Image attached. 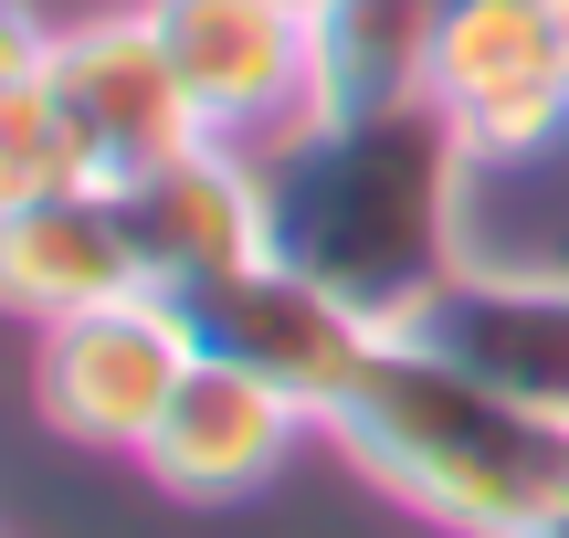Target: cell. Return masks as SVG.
Returning <instances> with one entry per match:
<instances>
[{
    "instance_id": "4fadbf2b",
    "label": "cell",
    "mask_w": 569,
    "mask_h": 538,
    "mask_svg": "<svg viewBox=\"0 0 569 538\" xmlns=\"http://www.w3.org/2000/svg\"><path fill=\"white\" fill-rule=\"evenodd\" d=\"M96 180V159H84L74 117L53 106V84H21V96H0V211H32L53 201V190H84Z\"/></svg>"
},
{
    "instance_id": "3957f363",
    "label": "cell",
    "mask_w": 569,
    "mask_h": 538,
    "mask_svg": "<svg viewBox=\"0 0 569 538\" xmlns=\"http://www.w3.org/2000/svg\"><path fill=\"white\" fill-rule=\"evenodd\" d=\"M190 370H201V328L159 286L117 296V307H84L32 338V401L84 455H148V434L190 391Z\"/></svg>"
},
{
    "instance_id": "2e32d148",
    "label": "cell",
    "mask_w": 569,
    "mask_h": 538,
    "mask_svg": "<svg viewBox=\"0 0 569 538\" xmlns=\"http://www.w3.org/2000/svg\"><path fill=\"white\" fill-rule=\"evenodd\" d=\"M538 538H569V507H559V518H549V528H538Z\"/></svg>"
},
{
    "instance_id": "52a82bcc",
    "label": "cell",
    "mask_w": 569,
    "mask_h": 538,
    "mask_svg": "<svg viewBox=\"0 0 569 538\" xmlns=\"http://www.w3.org/2000/svg\"><path fill=\"white\" fill-rule=\"evenodd\" d=\"M190 328H201V359H222V370H243V380H264V391H284L306 422H327V401L359 380V359H369V317H348L327 286H306L296 265H243L232 286H211V296H190Z\"/></svg>"
},
{
    "instance_id": "7c38bea8",
    "label": "cell",
    "mask_w": 569,
    "mask_h": 538,
    "mask_svg": "<svg viewBox=\"0 0 569 538\" xmlns=\"http://www.w3.org/2000/svg\"><path fill=\"white\" fill-rule=\"evenodd\" d=\"M453 0H327L317 11V117L432 96V42Z\"/></svg>"
},
{
    "instance_id": "8992f818",
    "label": "cell",
    "mask_w": 569,
    "mask_h": 538,
    "mask_svg": "<svg viewBox=\"0 0 569 538\" xmlns=\"http://www.w3.org/2000/svg\"><path fill=\"white\" fill-rule=\"evenodd\" d=\"M127 232H138V265L159 296H211L232 286L243 265L274 253V201H264V148H222V138H190L180 159L117 180Z\"/></svg>"
},
{
    "instance_id": "30bf717a",
    "label": "cell",
    "mask_w": 569,
    "mask_h": 538,
    "mask_svg": "<svg viewBox=\"0 0 569 538\" xmlns=\"http://www.w3.org/2000/svg\"><path fill=\"white\" fill-rule=\"evenodd\" d=\"M138 286H148V265H138V232H127L117 180L53 190V201H32V211H0V317L63 328V317L117 307V296H138Z\"/></svg>"
},
{
    "instance_id": "6da1fadb",
    "label": "cell",
    "mask_w": 569,
    "mask_h": 538,
    "mask_svg": "<svg viewBox=\"0 0 569 538\" xmlns=\"http://www.w3.org/2000/svg\"><path fill=\"white\" fill-rule=\"evenodd\" d=\"M465 169L475 159L432 96L284 127L264 148L274 265L369 328H422V307L465 275Z\"/></svg>"
},
{
    "instance_id": "e0dca14e",
    "label": "cell",
    "mask_w": 569,
    "mask_h": 538,
    "mask_svg": "<svg viewBox=\"0 0 569 538\" xmlns=\"http://www.w3.org/2000/svg\"><path fill=\"white\" fill-rule=\"evenodd\" d=\"M284 11H306V21H317V11H327V0H284Z\"/></svg>"
},
{
    "instance_id": "8fae6325",
    "label": "cell",
    "mask_w": 569,
    "mask_h": 538,
    "mask_svg": "<svg viewBox=\"0 0 569 538\" xmlns=\"http://www.w3.org/2000/svg\"><path fill=\"white\" fill-rule=\"evenodd\" d=\"M296 434H306V412H296L284 391L222 370V359H201L190 391L169 401V422L148 434L138 465H148V486L180 497V507H232V497H253V486L296 455Z\"/></svg>"
},
{
    "instance_id": "9c48e42d",
    "label": "cell",
    "mask_w": 569,
    "mask_h": 538,
    "mask_svg": "<svg viewBox=\"0 0 569 538\" xmlns=\"http://www.w3.org/2000/svg\"><path fill=\"white\" fill-rule=\"evenodd\" d=\"M432 349L453 370H475L486 391L528 401V412L569 422V275H517V265H465L443 296L422 307Z\"/></svg>"
},
{
    "instance_id": "ba28073f",
    "label": "cell",
    "mask_w": 569,
    "mask_h": 538,
    "mask_svg": "<svg viewBox=\"0 0 569 538\" xmlns=\"http://www.w3.org/2000/svg\"><path fill=\"white\" fill-rule=\"evenodd\" d=\"M42 84H53V106L74 117V138H84V159H96V180H138V169L180 159V148L201 138V117H190L180 74H169L159 32H148V11L63 21V32H53V63H42Z\"/></svg>"
},
{
    "instance_id": "277c9868",
    "label": "cell",
    "mask_w": 569,
    "mask_h": 538,
    "mask_svg": "<svg viewBox=\"0 0 569 538\" xmlns=\"http://www.w3.org/2000/svg\"><path fill=\"white\" fill-rule=\"evenodd\" d=\"M180 74L201 138L274 148L284 127L317 117V21L284 0H138Z\"/></svg>"
},
{
    "instance_id": "7a4b0ae2",
    "label": "cell",
    "mask_w": 569,
    "mask_h": 538,
    "mask_svg": "<svg viewBox=\"0 0 569 538\" xmlns=\"http://www.w3.org/2000/svg\"><path fill=\"white\" fill-rule=\"evenodd\" d=\"M369 486L453 538H538L569 507V422L486 391L432 338L380 328L338 401L317 422Z\"/></svg>"
},
{
    "instance_id": "5b68a950",
    "label": "cell",
    "mask_w": 569,
    "mask_h": 538,
    "mask_svg": "<svg viewBox=\"0 0 569 538\" xmlns=\"http://www.w3.org/2000/svg\"><path fill=\"white\" fill-rule=\"evenodd\" d=\"M432 106L453 117L475 169L538 159L569 138V63L549 42L538 0H453L443 42H432Z\"/></svg>"
},
{
    "instance_id": "9a60e30c",
    "label": "cell",
    "mask_w": 569,
    "mask_h": 538,
    "mask_svg": "<svg viewBox=\"0 0 569 538\" xmlns=\"http://www.w3.org/2000/svg\"><path fill=\"white\" fill-rule=\"evenodd\" d=\"M549 11V42H559V63H569V0H538Z\"/></svg>"
},
{
    "instance_id": "5bb4252c",
    "label": "cell",
    "mask_w": 569,
    "mask_h": 538,
    "mask_svg": "<svg viewBox=\"0 0 569 538\" xmlns=\"http://www.w3.org/2000/svg\"><path fill=\"white\" fill-rule=\"evenodd\" d=\"M42 63H53V21L32 0H0V96H21Z\"/></svg>"
}]
</instances>
